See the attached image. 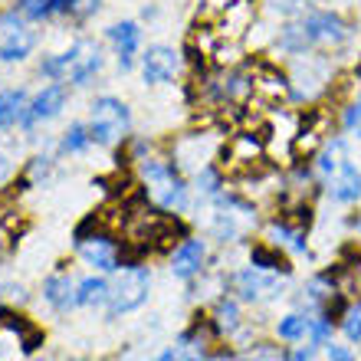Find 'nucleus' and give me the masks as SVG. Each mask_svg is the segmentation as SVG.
<instances>
[{"instance_id":"412c9836","label":"nucleus","mask_w":361,"mask_h":361,"mask_svg":"<svg viewBox=\"0 0 361 361\" xmlns=\"http://www.w3.org/2000/svg\"><path fill=\"white\" fill-rule=\"evenodd\" d=\"M92 145V135H89V125H69L66 135H63V152L66 154H76V152H86Z\"/></svg>"},{"instance_id":"ddd939ff","label":"nucleus","mask_w":361,"mask_h":361,"mask_svg":"<svg viewBox=\"0 0 361 361\" xmlns=\"http://www.w3.org/2000/svg\"><path fill=\"white\" fill-rule=\"evenodd\" d=\"M76 286L69 276H49L47 283H43V299H47L56 312H69L73 305H76Z\"/></svg>"},{"instance_id":"f3484780","label":"nucleus","mask_w":361,"mask_h":361,"mask_svg":"<svg viewBox=\"0 0 361 361\" xmlns=\"http://www.w3.org/2000/svg\"><path fill=\"white\" fill-rule=\"evenodd\" d=\"M27 109H30V102L23 89H4L0 92V128H10V125L23 122Z\"/></svg>"},{"instance_id":"f03ea898","label":"nucleus","mask_w":361,"mask_h":361,"mask_svg":"<svg viewBox=\"0 0 361 361\" xmlns=\"http://www.w3.org/2000/svg\"><path fill=\"white\" fill-rule=\"evenodd\" d=\"M102 69V49L95 39H76L66 53L47 59L39 73H47L56 82H73V86H86L89 79L99 76Z\"/></svg>"},{"instance_id":"2f4dec72","label":"nucleus","mask_w":361,"mask_h":361,"mask_svg":"<svg viewBox=\"0 0 361 361\" xmlns=\"http://www.w3.org/2000/svg\"><path fill=\"white\" fill-rule=\"evenodd\" d=\"M76 4L82 0H56V13H69V10H76Z\"/></svg>"},{"instance_id":"aec40b11","label":"nucleus","mask_w":361,"mask_h":361,"mask_svg":"<svg viewBox=\"0 0 361 361\" xmlns=\"http://www.w3.org/2000/svg\"><path fill=\"white\" fill-rule=\"evenodd\" d=\"M345 164H348V158H345V145L342 142L325 145V152L319 154V171H322L325 178H335V174L342 171Z\"/></svg>"},{"instance_id":"a211bd4d","label":"nucleus","mask_w":361,"mask_h":361,"mask_svg":"<svg viewBox=\"0 0 361 361\" xmlns=\"http://www.w3.org/2000/svg\"><path fill=\"white\" fill-rule=\"evenodd\" d=\"M0 322L7 325L10 332L20 335V342H23V352H33V348H39V342H43V332H39V329H33V325H30L23 315L10 312V309H0Z\"/></svg>"},{"instance_id":"dca6fc26","label":"nucleus","mask_w":361,"mask_h":361,"mask_svg":"<svg viewBox=\"0 0 361 361\" xmlns=\"http://www.w3.org/2000/svg\"><path fill=\"white\" fill-rule=\"evenodd\" d=\"M109 293H112V283L102 279V276H89L76 286V305L82 309H99V305H109Z\"/></svg>"},{"instance_id":"4468645a","label":"nucleus","mask_w":361,"mask_h":361,"mask_svg":"<svg viewBox=\"0 0 361 361\" xmlns=\"http://www.w3.org/2000/svg\"><path fill=\"white\" fill-rule=\"evenodd\" d=\"M253 92L263 99V102H283L286 95H289V82H286V76L283 73H276V69H269V66H263L253 76Z\"/></svg>"},{"instance_id":"0eeeda50","label":"nucleus","mask_w":361,"mask_h":361,"mask_svg":"<svg viewBox=\"0 0 361 361\" xmlns=\"http://www.w3.org/2000/svg\"><path fill=\"white\" fill-rule=\"evenodd\" d=\"M178 69H180L178 49L154 43V47H148L142 53V76H145V82H152V86H164V82H171V79L178 76Z\"/></svg>"},{"instance_id":"72a5a7b5","label":"nucleus","mask_w":361,"mask_h":361,"mask_svg":"<svg viewBox=\"0 0 361 361\" xmlns=\"http://www.w3.org/2000/svg\"><path fill=\"white\" fill-rule=\"evenodd\" d=\"M309 358H312V348H299V352H295L289 361H309Z\"/></svg>"},{"instance_id":"2eb2a0df","label":"nucleus","mask_w":361,"mask_h":361,"mask_svg":"<svg viewBox=\"0 0 361 361\" xmlns=\"http://www.w3.org/2000/svg\"><path fill=\"white\" fill-rule=\"evenodd\" d=\"M329 194H332L338 204H352V200L361 197V171L355 168L352 161L345 164L342 171L332 178V188H329Z\"/></svg>"},{"instance_id":"473e14b6","label":"nucleus","mask_w":361,"mask_h":361,"mask_svg":"<svg viewBox=\"0 0 361 361\" xmlns=\"http://www.w3.org/2000/svg\"><path fill=\"white\" fill-rule=\"evenodd\" d=\"M154 361H180V355L174 352V348H168V352H161V355H158V358H154Z\"/></svg>"},{"instance_id":"5701e85b","label":"nucleus","mask_w":361,"mask_h":361,"mask_svg":"<svg viewBox=\"0 0 361 361\" xmlns=\"http://www.w3.org/2000/svg\"><path fill=\"white\" fill-rule=\"evenodd\" d=\"M259 152H263V145L253 135H237L233 145H230V158L233 161H253V158H259Z\"/></svg>"},{"instance_id":"58836bf2","label":"nucleus","mask_w":361,"mask_h":361,"mask_svg":"<svg viewBox=\"0 0 361 361\" xmlns=\"http://www.w3.org/2000/svg\"><path fill=\"white\" fill-rule=\"evenodd\" d=\"M358 135H361V128H358Z\"/></svg>"},{"instance_id":"c9c22d12","label":"nucleus","mask_w":361,"mask_h":361,"mask_svg":"<svg viewBox=\"0 0 361 361\" xmlns=\"http://www.w3.org/2000/svg\"><path fill=\"white\" fill-rule=\"evenodd\" d=\"M0 253H4V230H0Z\"/></svg>"},{"instance_id":"423d86ee","label":"nucleus","mask_w":361,"mask_h":361,"mask_svg":"<svg viewBox=\"0 0 361 361\" xmlns=\"http://www.w3.org/2000/svg\"><path fill=\"white\" fill-rule=\"evenodd\" d=\"M37 47V33L17 17V13H7L0 17V59L4 63H20L27 59Z\"/></svg>"},{"instance_id":"bb28decb","label":"nucleus","mask_w":361,"mask_h":361,"mask_svg":"<svg viewBox=\"0 0 361 361\" xmlns=\"http://www.w3.org/2000/svg\"><path fill=\"white\" fill-rule=\"evenodd\" d=\"M309 332H312V345H325L332 338V319H315V322H309Z\"/></svg>"},{"instance_id":"c756f323","label":"nucleus","mask_w":361,"mask_h":361,"mask_svg":"<svg viewBox=\"0 0 361 361\" xmlns=\"http://www.w3.org/2000/svg\"><path fill=\"white\" fill-rule=\"evenodd\" d=\"M329 361H355V355L345 348V345H329Z\"/></svg>"},{"instance_id":"f8f14e48","label":"nucleus","mask_w":361,"mask_h":361,"mask_svg":"<svg viewBox=\"0 0 361 361\" xmlns=\"http://www.w3.org/2000/svg\"><path fill=\"white\" fill-rule=\"evenodd\" d=\"M273 279L267 276V269H240L237 276H233V289L240 293V299L243 302H257V299H263V293H273Z\"/></svg>"},{"instance_id":"cd10ccee","label":"nucleus","mask_w":361,"mask_h":361,"mask_svg":"<svg viewBox=\"0 0 361 361\" xmlns=\"http://www.w3.org/2000/svg\"><path fill=\"white\" fill-rule=\"evenodd\" d=\"M200 4H204V13H207V17H224L233 4H240V0H200Z\"/></svg>"},{"instance_id":"6ab92c4d","label":"nucleus","mask_w":361,"mask_h":361,"mask_svg":"<svg viewBox=\"0 0 361 361\" xmlns=\"http://www.w3.org/2000/svg\"><path fill=\"white\" fill-rule=\"evenodd\" d=\"M250 263L257 269H267V273H289V263H286L283 253H276L269 250L267 243H257V247L250 250Z\"/></svg>"},{"instance_id":"9d476101","label":"nucleus","mask_w":361,"mask_h":361,"mask_svg":"<svg viewBox=\"0 0 361 361\" xmlns=\"http://www.w3.org/2000/svg\"><path fill=\"white\" fill-rule=\"evenodd\" d=\"M109 39H112V47H115L118 66L128 69L132 66V59H135V53L142 49V30H138V23H132V20L112 23V27H109Z\"/></svg>"},{"instance_id":"4be33fe9","label":"nucleus","mask_w":361,"mask_h":361,"mask_svg":"<svg viewBox=\"0 0 361 361\" xmlns=\"http://www.w3.org/2000/svg\"><path fill=\"white\" fill-rule=\"evenodd\" d=\"M309 322L312 319H305V315H286V319H279V325H276V335L279 338H286V342H295V338H302L305 332H309Z\"/></svg>"},{"instance_id":"39448f33","label":"nucleus","mask_w":361,"mask_h":361,"mask_svg":"<svg viewBox=\"0 0 361 361\" xmlns=\"http://www.w3.org/2000/svg\"><path fill=\"white\" fill-rule=\"evenodd\" d=\"M132 128V112L122 99L115 95H99L89 112V135L95 145H115L125 132Z\"/></svg>"},{"instance_id":"7ed1b4c3","label":"nucleus","mask_w":361,"mask_h":361,"mask_svg":"<svg viewBox=\"0 0 361 361\" xmlns=\"http://www.w3.org/2000/svg\"><path fill=\"white\" fill-rule=\"evenodd\" d=\"M148 289H152V273L145 267H138V263H128L122 273L115 276L112 293H109V305H105L109 319H118L125 312L142 309L148 302Z\"/></svg>"},{"instance_id":"f257e3e1","label":"nucleus","mask_w":361,"mask_h":361,"mask_svg":"<svg viewBox=\"0 0 361 361\" xmlns=\"http://www.w3.org/2000/svg\"><path fill=\"white\" fill-rule=\"evenodd\" d=\"M348 23H345L338 13H329V10H315L309 17H299L295 23L279 33V49L286 53H305V49H335L342 47L345 39H348Z\"/></svg>"},{"instance_id":"6e6552de","label":"nucleus","mask_w":361,"mask_h":361,"mask_svg":"<svg viewBox=\"0 0 361 361\" xmlns=\"http://www.w3.org/2000/svg\"><path fill=\"white\" fill-rule=\"evenodd\" d=\"M79 253L89 267L102 269V273H115L118 269V247L112 243L109 233H95V237H79L76 240Z\"/></svg>"},{"instance_id":"20e7f679","label":"nucleus","mask_w":361,"mask_h":361,"mask_svg":"<svg viewBox=\"0 0 361 361\" xmlns=\"http://www.w3.org/2000/svg\"><path fill=\"white\" fill-rule=\"evenodd\" d=\"M142 178L148 184V194H152L164 210H184L188 207V184L178 178L171 161H161V158H145L142 161Z\"/></svg>"},{"instance_id":"4c0bfd02","label":"nucleus","mask_w":361,"mask_h":361,"mask_svg":"<svg viewBox=\"0 0 361 361\" xmlns=\"http://www.w3.org/2000/svg\"><path fill=\"white\" fill-rule=\"evenodd\" d=\"M39 361H47V358H39Z\"/></svg>"},{"instance_id":"f704fd0d","label":"nucleus","mask_w":361,"mask_h":361,"mask_svg":"<svg viewBox=\"0 0 361 361\" xmlns=\"http://www.w3.org/2000/svg\"><path fill=\"white\" fill-rule=\"evenodd\" d=\"M7 171H10V164H7V158H4V154H0V180L7 178Z\"/></svg>"},{"instance_id":"7c9ffc66","label":"nucleus","mask_w":361,"mask_h":361,"mask_svg":"<svg viewBox=\"0 0 361 361\" xmlns=\"http://www.w3.org/2000/svg\"><path fill=\"white\" fill-rule=\"evenodd\" d=\"M0 293L7 295V299H17V302H23V299H27V289H23V286H13V283H7Z\"/></svg>"},{"instance_id":"c85d7f7f","label":"nucleus","mask_w":361,"mask_h":361,"mask_svg":"<svg viewBox=\"0 0 361 361\" xmlns=\"http://www.w3.org/2000/svg\"><path fill=\"white\" fill-rule=\"evenodd\" d=\"M345 125H348V128H361V95L355 99L352 109L345 112Z\"/></svg>"},{"instance_id":"e433bc0d","label":"nucleus","mask_w":361,"mask_h":361,"mask_svg":"<svg viewBox=\"0 0 361 361\" xmlns=\"http://www.w3.org/2000/svg\"><path fill=\"white\" fill-rule=\"evenodd\" d=\"M69 361H86V358H69Z\"/></svg>"},{"instance_id":"1a4fd4ad","label":"nucleus","mask_w":361,"mask_h":361,"mask_svg":"<svg viewBox=\"0 0 361 361\" xmlns=\"http://www.w3.org/2000/svg\"><path fill=\"white\" fill-rule=\"evenodd\" d=\"M63 105H66V89L59 86V82L47 86L37 99H33V102H30L27 115H23V128H33V125H39V122L56 118V115L63 112Z\"/></svg>"},{"instance_id":"a878e982","label":"nucleus","mask_w":361,"mask_h":361,"mask_svg":"<svg viewBox=\"0 0 361 361\" xmlns=\"http://www.w3.org/2000/svg\"><path fill=\"white\" fill-rule=\"evenodd\" d=\"M342 332L352 338V342H361V302L352 305V309H345L342 315Z\"/></svg>"},{"instance_id":"393cba45","label":"nucleus","mask_w":361,"mask_h":361,"mask_svg":"<svg viewBox=\"0 0 361 361\" xmlns=\"http://www.w3.org/2000/svg\"><path fill=\"white\" fill-rule=\"evenodd\" d=\"M20 13L30 20H43L56 13V0H20Z\"/></svg>"},{"instance_id":"b1692460","label":"nucleus","mask_w":361,"mask_h":361,"mask_svg":"<svg viewBox=\"0 0 361 361\" xmlns=\"http://www.w3.org/2000/svg\"><path fill=\"white\" fill-rule=\"evenodd\" d=\"M217 325L220 329H227V332H233L240 325V305L233 302V299H220L217 305Z\"/></svg>"},{"instance_id":"9b49d317","label":"nucleus","mask_w":361,"mask_h":361,"mask_svg":"<svg viewBox=\"0 0 361 361\" xmlns=\"http://www.w3.org/2000/svg\"><path fill=\"white\" fill-rule=\"evenodd\" d=\"M204 259H207L204 240H184L171 257V273L178 279H190V276H197L204 269Z\"/></svg>"}]
</instances>
